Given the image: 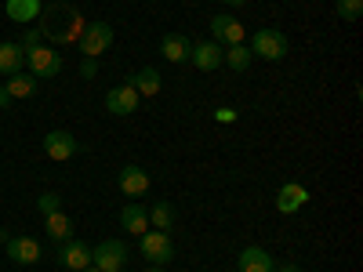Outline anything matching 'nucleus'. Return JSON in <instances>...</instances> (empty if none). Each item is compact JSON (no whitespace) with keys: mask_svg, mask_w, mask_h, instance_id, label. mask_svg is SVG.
<instances>
[{"mask_svg":"<svg viewBox=\"0 0 363 272\" xmlns=\"http://www.w3.org/2000/svg\"><path fill=\"white\" fill-rule=\"evenodd\" d=\"M40 37H48L51 40V47H62V44H77L80 40V33H84V18H80V11L77 8H69V4H48V8H40Z\"/></svg>","mask_w":363,"mask_h":272,"instance_id":"obj_1","label":"nucleus"},{"mask_svg":"<svg viewBox=\"0 0 363 272\" xmlns=\"http://www.w3.org/2000/svg\"><path fill=\"white\" fill-rule=\"evenodd\" d=\"M138 254L149 261V265H167L174 258V244H171V232H160V229H149L138 236Z\"/></svg>","mask_w":363,"mask_h":272,"instance_id":"obj_2","label":"nucleus"},{"mask_svg":"<svg viewBox=\"0 0 363 272\" xmlns=\"http://www.w3.org/2000/svg\"><path fill=\"white\" fill-rule=\"evenodd\" d=\"M26 66L37 80H51V76L62 73V55H58L51 44H37V47L26 51Z\"/></svg>","mask_w":363,"mask_h":272,"instance_id":"obj_3","label":"nucleus"},{"mask_svg":"<svg viewBox=\"0 0 363 272\" xmlns=\"http://www.w3.org/2000/svg\"><path fill=\"white\" fill-rule=\"evenodd\" d=\"M128 258H131V251L124 239H102L99 247H91V265L102 272H120L128 265Z\"/></svg>","mask_w":363,"mask_h":272,"instance_id":"obj_4","label":"nucleus"},{"mask_svg":"<svg viewBox=\"0 0 363 272\" xmlns=\"http://www.w3.org/2000/svg\"><path fill=\"white\" fill-rule=\"evenodd\" d=\"M113 26L109 22H87L84 26V33H80V55L84 58H99L102 51H109V44H113Z\"/></svg>","mask_w":363,"mask_h":272,"instance_id":"obj_5","label":"nucleus"},{"mask_svg":"<svg viewBox=\"0 0 363 272\" xmlns=\"http://www.w3.org/2000/svg\"><path fill=\"white\" fill-rule=\"evenodd\" d=\"M211 40L222 44V47H236V44L247 40V26L240 22V18H233V15L222 11V15L211 18Z\"/></svg>","mask_w":363,"mask_h":272,"instance_id":"obj_6","label":"nucleus"},{"mask_svg":"<svg viewBox=\"0 0 363 272\" xmlns=\"http://www.w3.org/2000/svg\"><path fill=\"white\" fill-rule=\"evenodd\" d=\"M251 55L265 58V62H280V58L287 55V37L280 33V29L265 26V29H258V33H255V47H251Z\"/></svg>","mask_w":363,"mask_h":272,"instance_id":"obj_7","label":"nucleus"},{"mask_svg":"<svg viewBox=\"0 0 363 272\" xmlns=\"http://www.w3.org/2000/svg\"><path fill=\"white\" fill-rule=\"evenodd\" d=\"M222 58H225V47L215 44V40L193 44V51H189V62H193L200 73H215V69H222Z\"/></svg>","mask_w":363,"mask_h":272,"instance_id":"obj_8","label":"nucleus"},{"mask_svg":"<svg viewBox=\"0 0 363 272\" xmlns=\"http://www.w3.org/2000/svg\"><path fill=\"white\" fill-rule=\"evenodd\" d=\"M106 109H109L113 116H131V113L138 109V91H135L131 84H116V87H109Z\"/></svg>","mask_w":363,"mask_h":272,"instance_id":"obj_9","label":"nucleus"},{"mask_svg":"<svg viewBox=\"0 0 363 272\" xmlns=\"http://www.w3.org/2000/svg\"><path fill=\"white\" fill-rule=\"evenodd\" d=\"M116 186H120V193H124V196H131V200H142V196L149 193V174H145L138 164H128V167H120Z\"/></svg>","mask_w":363,"mask_h":272,"instance_id":"obj_10","label":"nucleus"},{"mask_svg":"<svg viewBox=\"0 0 363 272\" xmlns=\"http://www.w3.org/2000/svg\"><path fill=\"white\" fill-rule=\"evenodd\" d=\"M77 149H80V142H77L69 131H51V135H44V153H48L51 160H73Z\"/></svg>","mask_w":363,"mask_h":272,"instance_id":"obj_11","label":"nucleus"},{"mask_svg":"<svg viewBox=\"0 0 363 272\" xmlns=\"http://www.w3.org/2000/svg\"><path fill=\"white\" fill-rule=\"evenodd\" d=\"M4 247H8V258L15 265H37L40 261V244L33 236H11Z\"/></svg>","mask_w":363,"mask_h":272,"instance_id":"obj_12","label":"nucleus"},{"mask_svg":"<svg viewBox=\"0 0 363 272\" xmlns=\"http://www.w3.org/2000/svg\"><path fill=\"white\" fill-rule=\"evenodd\" d=\"M309 203V189L301 186V181H287V186H280L277 193V210L280 215H294V210H301Z\"/></svg>","mask_w":363,"mask_h":272,"instance_id":"obj_13","label":"nucleus"},{"mask_svg":"<svg viewBox=\"0 0 363 272\" xmlns=\"http://www.w3.org/2000/svg\"><path fill=\"white\" fill-rule=\"evenodd\" d=\"M236 268L240 272H277V261L265 247H244L236 258Z\"/></svg>","mask_w":363,"mask_h":272,"instance_id":"obj_14","label":"nucleus"},{"mask_svg":"<svg viewBox=\"0 0 363 272\" xmlns=\"http://www.w3.org/2000/svg\"><path fill=\"white\" fill-rule=\"evenodd\" d=\"M120 225H124V232H131V236L149 232V207L142 200H131L124 210H120Z\"/></svg>","mask_w":363,"mask_h":272,"instance_id":"obj_15","label":"nucleus"},{"mask_svg":"<svg viewBox=\"0 0 363 272\" xmlns=\"http://www.w3.org/2000/svg\"><path fill=\"white\" fill-rule=\"evenodd\" d=\"M58 265H62V268H73V272L87 268V265H91V247L80 244V239H66L62 251H58Z\"/></svg>","mask_w":363,"mask_h":272,"instance_id":"obj_16","label":"nucleus"},{"mask_svg":"<svg viewBox=\"0 0 363 272\" xmlns=\"http://www.w3.org/2000/svg\"><path fill=\"white\" fill-rule=\"evenodd\" d=\"M26 66V51L18 40H4L0 44V76H15Z\"/></svg>","mask_w":363,"mask_h":272,"instance_id":"obj_17","label":"nucleus"},{"mask_svg":"<svg viewBox=\"0 0 363 272\" xmlns=\"http://www.w3.org/2000/svg\"><path fill=\"white\" fill-rule=\"evenodd\" d=\"M189 51H193V40L186 33H167L160 40V55L167 62H189Z\"/></svg>","mask_w":363,"mask_h":272,"instance_id":"obj_18","label":"nucleus"},{"mask_svg":"<svg viewBox=\"0 0 363 272\" xmlns=\"http://www.w3.org/2000/svg\"><path fill=\"white\" fill-rule=\"evenodd\" d=\"M128 84L138 91V98H153V95H160V73L153 69V66H145V69H138V73H131L128 76Z\"/></svg>","mask_w":363,"mask_h":272,"instance_id":"obj_19","label":"nucleus"},{"mask_svg":"<svg viewBox=\"0 0 363 272\" xmlns=\"http://www.w3.org/2000/svg\"><path fill=\"white\" fill-rule=\"evenodd\" d=\"M40 8H44L40 0H8L4 4L11 22H33V18H40Z\"/></svg>","mask_w":363,"mask_h":272,"instance_id":"obj_20","label":"nucleus"},{"mask_svg":"<svg viewBox=\"0 0 363 272\" xmlns=\"http://www.w3.org/2000/svg\"><path fill=\"white\" fill-rule=\"evenodd\" d=\"M44 229H48V236L55 239V244H66V239H73V222L62 215V210L44 215Z\"/></svg>","mask_w":363,"mask_h":272,"instance_id":"obj_21","label":"nucleus"},{"mask_svg":"<svg viewBox=\"0 0 363 272\" xmlns=\"http://www.w3.org/2000/svg\"><path fill=\"white\" fill-rule=\"evenodd\" d=\"M37 84H40V80H37L33 73H26V69L4 80V87H8V95H11V98H29V95L37 91Z\"/></svg>","mask_w":363,"mask_h":272,"instance_id":"obj_22","label":"nucleus"},{"mask_svg":"<svg viewBox=\"0 0 363 272\" xmlns=\"http://www.w3.org/2000/svg\"><path fill=\"white\" fill-rule=\"evenodd\" d=\"M149 229H160V232L174 229V207L167 200H157L153 207H149Z\"/></svg>","mask_w":363,"mask_h":272,"instance_id":"obj_23","label":"nucleus"},{"mask_svg":"<svg viewBox=\"0 0 363 272\" xmlns=\"http://www.w3.org/2000/svg\"><path fill=\"white\" fill-rule=\"evenodd\" d=\"M255 62V55L247 44H236V47H225V58H222V66H229L233 73H244L247 66Z\"/></svg>","mask_w":363,"mask_h":272,"instance_id":"obj_24","label":"nucleus"},{"mask_svg":"<svg viewBox=\"0 0 363 272\" xmlns=\"http://www.w3.org/2000/svg\"><path fill=\"white\" fill-rule=\"evenodd\" d=\"M335 11L342 22H359L363 15V0H335Z\"/></svg>","mask_w":363,"mask_h":272,"instance_id":"obj_25","label":"nucleus"},{"mask_svg":"<svg viewBox=\"0 0 363 272\" xmlns=\"http://www.w3.org/2000/svg\"><path fill=\"white\" fill-rule=\"evenodd\" d=\"M37 207H40V215H55V210H62V196L44 193V196L37 200Z\"/></svg>","mask_w":363,"mask_h":272,"instance_id":"obj_26","label":"nucleus"},{"mask_svg":"<svg viewBox=\"0 0 363 272\" xmlns=\"http://www.w3.org/2000/svg\"><path fill=\"white\" fill-rule=\"evenodd\" d=\"M18 44H22V51H29V47H37V44H40V29H37V26H33V29H26V33H22V40H18Z\"/></svg>","mask_w":363,"mask_h":272,"instance_id":"obj_27","label":"nucleus"},{"mask_svg":"<svg viewBox=\"0 0 363 272\" xmlns=\"http://www.w3.org/2000/svg\"><path fill=\"white\" fill-rule=\"evenodd\" d=\"M95 73H99V62H95V58H84V62H80V76H84V80H91Z\"/></svg>","mask_w":363,"mask_h":272,"instance_id":"obj_28","label":"nucleus"},{"mask_svg":"<svg viewBox=\"0 0 363 272\" xmlns=\"http://www.w3.org/2000/svg\"><path fill=\"white\" fill-rule=\"evenodd\" d=\"M215 120H218V124H233V120H236V109H218Z\"/></svg>","mask_w":363,"mask_h":272,"instance_id":"obj_29","label":"nucleus"},{"mask_svg":"<svg viewBox=\"0 0 363 272\" xmlns=\"http://www.w3.org/2000/svg\"><path fill=\"white\" fill-rule=\"evenodd\" d=\"M11 102H15V98L8 95V87H4V84H0V109H8Z\"/></svg>","mask_w":363,"mask_h":272,"instance_id":"obj_30","label":"nucleus"},{"mask_svg":"<svg viewBox=\"0 0 363 272\" xmlns=\"http://www.w3.org/2000/svg\"><path fill=\"white\" fill-rule=\"evenodd\" d=\"M222 4H225V8H244L247 0H222Z\"/></svg>","mask_w":363,"mask_h":272,"instance_id":"obj_31","label":"nucleus"},{"mask_svg":"<svg viewBox=\"0 0 363 272\" xmlns=\"http://www.w3.org/2000/svg\"><path fill=\"white\" fill-rule=\"evenodd\" d=\"M280 272H301V268H298V265H284Z\"/></svg>","mask_w":363,"mask_h":272,"instance_id":"obj_32","label":"nucleus"},{"mask_svg":"<svg viewBox=\"0 0 363 272\" xmlns=\"http://www.w3.org/2000/svg\"><path fill=\"white\" fill-rule=\"evenodd\" d=\"M145 272H164V268H160V265H149V268H145Z\"/></svg>","mask_w":363,"mask_h":272,"instance_id":"obj_33","label":"nucleus"},{"mask_svg":"<svg viewBox=\"0 0 363 272\" xmlns=\"http://www.w3.org/2000/svg\"><path fill=\"white\" fill-rule=\"evenodd\" d=\"M80 272H102V268H95V265H87V268H80Z\"/></svg>","mask_w":363,"mask_h":272,"instance_id":"obj_34","label":"nucleus"}]
</instances>
